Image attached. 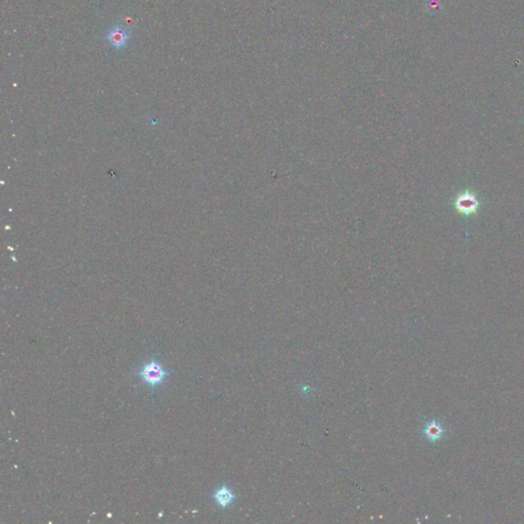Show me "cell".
<instances>
[{
    "instance_id": "obj_1",
    "label": "cell",
    "mask_w": 524,
    "mask_h": 524,
    "mask_svg": "<svg viewBox=\"0 0 524 524\" xmlns=\"http://www.w3.org/2000/svg\"><path fill=\"white\" fill-rule=\"evenodd\" d=\"M136 374L153 391H155L156 388L166 382V380L171 375V372L167 371L159 360L153 357L142 366L136 372Z\"/></svg>"
},
{
    "instance_id": "obj_2",
    "label": "cell",
    "mask_w": 524,
    "mask_h": 524,
    "mask_svg": "<svg viewBox=\"0 0 524 524\" xmlns=\"http://www.w3.org/2000/svg\"><path fill=\"white\" fill-rule=\"evenodd\" d=\"M454 206L456 212L463 216L469 217L477 213L480 207V202L477 196L473 192L465 190V192L456 195L454 201Z\"/></svg>"
},
{
    "instance_id": "obj_3",
    "label": "cell",
    "mask_w": 524,
    "mask_h": 524,
    "mask_svg": "<svg viewBox=\"0 0 524 524\" xmlns=\"http://www.w3.org/2000/svg\"><path fill=\"white\" fill-rule=\"evenodd\" d=\"M131 37V31L125 26L115 25L107 32L106 40L114 50L120 51L125 47Z\"/></svg>"
},
{
    "instance_id": "obj_4",
    "label": "cell",
    "mask_w": 524,
    "mask_h": 524,
    "mask_svg": "<svg viewBox=\"0 0 524 524\" xmlns=\"http://www.w3.org/2000/svg\"><path fill=\"white\" fill-rule=\"evenodd\" d=\"M213 499L215 500V502L219 505V506L225 508L227 506H230V505L234 502L235 494L232 491V490L228 489L226 485H223V487L218 489L214 492Z\"/></svg>"
},
{
    "instance_id": "obj_5",
    "label": "cell",
    "mask_w": 524,
    "mask_h": 524,
    "mask_svg": "<svg viewBox=\"0 0 524 524\" xmlns=\"http://www.w3.org/2000/svg\"><path fill=\"white\" fill-rule=\"evenodd\" d=\"M443 432H444L443 428L441 427L439 423H437L436 421H431L430 423H428L424 429V434L426 435L428 439L432 442H435L438 439H440V438L442 437Z\"/></svg>"
}]
</instances>
